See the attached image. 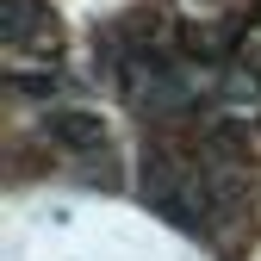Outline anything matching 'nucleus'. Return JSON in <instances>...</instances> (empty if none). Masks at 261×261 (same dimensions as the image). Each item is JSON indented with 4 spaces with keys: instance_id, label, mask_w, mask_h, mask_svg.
I'll return each instance as SVG.
<instances>
[{
    "instance_id": "1",
    "label": "nucleus",
    "mask_w": 261,
    "mask_h": 261,
    "mask_svg": "<svg viewBox=\"0 0 261 261\" xmlns=\"http://www.w3.org/2000/svg\"><path fill=\"white\" fill-rule=\"evenodd\" d=\"M143 199L180 224V230H212V199H205V168L199 155H180V149H149L143 155Z\"/></svg>"
},
{
    "instance_id": "2",
    "label": "nucleus",
    "mask_w": 261,
    "mask_h": 261,
    "mask_svg": "<svg viewBox=\"0 0 261 261\" xmlns=\"http://www.w3.org/2000/svg\"><path fill=\"white\" fill-rule=\"evenodd\" d=\"M44 137L62 143L75 162H106L112 137H106V118L87 112V106H44Z\"/></svg>"
},
{
    "instance_id": "3",
    "label": "nucleus",
    "mask_w": 261,
    "mask_h": 261,
    "mask_svg": "<svg viewBox=\"0 0 261 261\" xmlns=\"http://www.w3.org/2000/svg\"><path fill=\"white\" fill-rule=\"evenodd\" d=\"M0 38L13 62H38V50H56V19L44 0H0Z\"/></svg>"
}]
</instances>
